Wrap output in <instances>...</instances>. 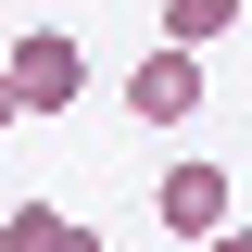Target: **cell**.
Returning <instances> with one entry per match:
<instances>
[{
    "label": "cell",
    "mask_w": 252,
    "mask_h": 252,
    "mask_svg": "<svg viewBox=\"0 0 252 252\" xmlns=\"http://www.w3.org/2000/svg\"><path fill=\"white\" fill-rule=\"evenodd\" d=\"M76 89H89V51H76L63 26H38V38H13V63H0V101H13V114H63Z\"/></svg>",
    "instance_id": "6da1fadb"
},
{
    "label": "cell",
    "mask_w": 252,
    "mask_h": 252,
    "mask_svg": "<svg viewBox=\"0 0 252 252\" xmlns=\"http://www.w3.org/2000/svg\"><path fill=\"white\" fill-rule=\"evenodd\" d=\"M152 215L177 227L189 252H215V240H227V164H164V189H152Z\"/></svg>",
    "instance_id": "7a4b0ae2"
},
{
    "label": "cell",
    "mask_w": 252,
    "mask_h": 252,
    "mask_svg": "<svg viewBox=\"0 0 252 252\" xmlns=\"http://www.w3.org/2000/svg\"><path fill=\"white\" fill-rule=\"evenodd\" d=\"M126 114L139 126H189L202 114V51H139L126 63Z\"/></svg>",
    "instance_id": "3957f363"
},
{
    "label": "cell",
    "mask_w": 252,
    "mask_h": 252,
    "mask_svg": "<svg viewBox=\"0 0 252 252\" xmlns=\"http://www.w3.org/2000/svg\"><path fill=\"white\" fill-rule=\"evenodd\" d=\"M0 252H101V227L51 215V202H13V215H0Z\"/></svg>",
    "instance_id": "277c9868"
},
{
    "label": "cell",
    "mask_w": 252,
    "mask_h": 252,
    "mask_svg": "<svg viewBox=\"0 0 252 252\" xmlns=\"http://www.w3.org/2000/svg\"><path fill=\"white\" fill-rule=\"evenodd\" d=\"M240 13H252V0H164V51H215Z\"/></svg>",
    "instance_id": "5b68a950"
},
{
    "label": "cell",
    "mask_w": 252,
    "mask_h": 252,
    "mask_svg": "<svg viewBox=\"0 0 252 252\" xmlns=\"http://www.w3.org/2000/svg\"><path fill=\"white\" fill-rule=\"evenodd\" d=\"M215 252H252V227H227V240H215Z\"/></svg>",
    "instance_id": "8992f818"
}]
</instances>
